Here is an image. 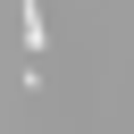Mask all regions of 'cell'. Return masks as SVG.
I'll return each instance as SVG.
<instances>
[{
    "instance_id": "6da1fadb",
    "label": "cell",
    "mask_w": 134,
    "mask_h": 134,
    "mask_svg": "<svg viewBox=\"0 0 134 134\" xmlns=\"http://www.w3.org/2000/svg\"><path fill=\"white\" fill-rule=\"evenodd\" d=\"M50 42V25H42V0H25V50H42Z\"/></svg>"
}]
</instances>
